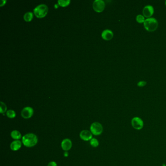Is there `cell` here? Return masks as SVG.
Wrapping results in <instances>:
<instances>
[{"mask_svg":"<svg viewBox=\"0 0 166 166\" xmlns=\"http://www.w3.org/2000/svg\"><path fill=\"white\" fill-rule=\"evenodd\" d=\"M22 142L24 146L27 147H33L38 143V137L34 133H27L22 137Z\"/></svg>","mask_w":166,"mask_h":166,"instance_id":"cell-1","label":"cell"},{"mask_svg":"<svg viewBox=\"0 0 166 166\" xmlns=\"http://www.w3.org/2000/svg\"><path fill=\"white\" fill-rule=\"evenodd\" d=\"M144 27L148 31H155L158 28V21L154 18H148L146 19L145 21L144 22Z\"/></svg>","mask_w":166,"mask_h":166,"instance_id":"cell-2","label":"cell"},{"mask_svg":"<svg viewBox=\"0 0 166 166\" xmlns=\"http://www.w3.org/2000/svg\"><path fill=\"white\" fill-rule=\"evenodd\" d=\"M48 7L47 5L44 4L39 5L34 9V13L37 17H44L47 14Z\"/></svg>","mask_w":166,"mask_h":166,"instance_id":"cell-3","label":"cell"},{"mask_svg":"<svg viewBox=\"0 0 166 166\" xmlns=\"http://www.w3.org/2000/svg\"><path fill=\"white\" fill-rule=\"evenodd\" d=\"M90 131L93 135H99L102 133L103 128L102 125L100 123L95 122L91 124Z\"/></svg>","mask_w":166,"mask_h":166,"instance_id":"cell-4","label":"cell"},{"mask_svg":"<svg viewBox=\"0 0 166 166\" xmlns=\"http://www.w3.org/2000/svg\"><path fill=\"white\" fill-rule=\"evenodd\" d=\"M131 124L133 128L136 130H140L144 127V122L141 118L135 117L131 120Z\"/></svg>","mask_w":166,"mask_h":166,"instance_id":"cell-5","label":"cell"},{"mask_svg":"<svg viewBox=\"0 0 166 166\" xmlns=\"http://www.w3.org/2000/svg\"><path fill=\"white\" fill-rule=\"evenodd\" d=\"M93 7L96 12H101L105 8V3L102 0H96L93 3Z\"/></svg>","mask_w":166,"mask_h":166,"instance_id":"cell-6","label":"cell"},{"mask_svg":"<svg viewBox=\"0 0 166 166\" xmlns=\"http://www.w3.org/2000/svg\"><path fill=\"white\" fill-rule=\"evenodd\" d=\"M34 114L33 108L30 107H26L21 112V116L24 119H28L31 118Z\"/></svg>","mask_w":166,"mask_h":166,"instance_id":"cell-7","label":"cell"},{"mask_svg":"<svg viewBox=\"0 0 166 166\" xmlns=\"http://www.w3.org/2000/svg\"><path fill=\"white\" fill-rule=\"evenodd\" d=\"M143 15L144 17L150 18L153 15L154 13V8L153 6L150 5H148L144 7L143 10Z\"/></svg>","mask_w":166,"mask_h":166,"instance_id":"cell-8","label":"cell"},{"mask_svg":"<svg viewBox=\"0 0 166 166\" xmlns=\"http://www.w3.org/2000/svg\"><path fill=\"white\" fill-rule=\"evenodd\" d=\"M72 146V141L69 138H65L61 142V148L65 152H68L71 149Z\"/></svg>","mask_w":166,"mask_h":166,"instance_id":"cell-9","label":"cell"},{"mask_svg":"<svg viewBox=\"0 0 166 166\" xmlns=\"http://www.w3.org/2000/svg\"><path fill=\"white\" fill-rule=\"evenodd\" d=\"M80 138L84 141H89L93 138V134L88 130H83L80 134Z\"/></svg>","mask_w":166,"mask_h":166,"instance_id":"cell-10","label":"cell"},{"mask_svg":"<svg viewBox=\"0 0 166 166\" xmlns=\"http://www.w3.org/2000/svg\"><path fill=\"white\" fill-rule=\"evenodd\" d=\"M102 38L106 41H109L113 38L114 34L111 30L109 29H106L102 32L101 34Z\"/></svg>","mask_w":166,"mask_h":166,"instance_id":"cell-11","label":"cell"},{"mask_svg":"<svg viewBox=\"0 0 166 166\" xmlns=\"http://www.w3.org/2000/svg\"><path fill=\"white\" fill-rule=\"evenodd\" d=\"M22 145V142H21L20 140H14L10 144V147L13 151H17L21 148Z\"/></svg>","mask_w":166,"mask_h":166,"instance_id":"cell-12","label":"cell"},{"mask_svg":"<svg viewBox=\"0 0 166 166\" xmlns=\"http://www.w3.org/2000/svg\"><path fill=\"white\" fill-rule=\"evenodd\" d=\"M11 137L14 139L15 140H18L22 138V135L20 132L17 130L13 131L11 132Z\"/></svg>","mask_w":166,"mask_h":166,"instance_id":"cell-13","label":"cell"},{"mask_svg":"<svg viewBox=\"0 0 166 166\" xmlns=\"http://www.w3.org/2000/svg\"><path fill=\"white\" fill-rule=\"evenodd\" d=\"M24 18L25 21L29 22L30 20H31L33 18V13L30 12L26 13L24 15Z\"/></svg>","mask_w":166,"mask_h":166,"instance_id":"cell-14","label":"cell"},{"mask_svg":"<svg viewBox=\"0 0 166 166\" xmlns=\"http://www.w3.org/2000/svg\"><path fill=\"white\" fill-rule=\"evenodd\" d=\"M6 116L10 118H14L16 116V113L14 110H9L6 112Z\"/></svg>","mask_w":166,"mask_h":166,"instance_id":"cell-15","label":"cell"},{"mask_svg":"<svg viewBox=\"0 0 166 166\" xmlns=\"http://www.w3.org/2000/svg\"><path fill=\"white\" fill-rule=\"evenodd\" d=\"M146 19H145L144 16L142 15L139 14L137 16H136V22L139 23V24H144V22L145 21Z\"/></svg>","mask_w":166,"mask_h":166,"instance_id":"cell-16","label":"cell"},{"mask_svg":"<svg viewBox=\"0 0 166 166\" xmlns=\"http://www.w3.org/2000/svg\"><path fill=\"white\" fill-rule=\"evenodd\" d=\"M90 144L93 147H97L99 145V141L97 139L95 138H93L90 140Z\"/></svg>","mask_w":166,"mask_h":166,"instance_id":"cell-17","label":"cell"},{"mask_svg":"<svg viewBox=\"0 0 166 166\" xmlns=\"http://www.w3.org/2000/svg\"><path fill=\"white\" fill-rule=\"evenodd\" d=\"M70 3V0H59L58 3L61 6H66Z\"/></svg>","mask_w":166,"mask_h":166,"instance_id":"cell-18","label":"cell"},{"mask_svg":"<svg viewBox=\"0 0 166 166\" xmlns=\"http://www.w3.org/2000/svg\"><path fill=\"white\" fill-rule=\"evenodd\" d=\"M7 110V107L5 103L3 102H1V110H0V112L1 114H3Z\"/></svg>","mask_w":166,"mask_h":166,"instance_id":"cell-19","label":"cell"},{"mask_svg":"<svg viewBox=\"0 0 166 166\" xmlns=\"http://www.w3.org/2000/svg\"><path fill=\"white\" fill-rule=\"evenodd\" d=\"M147 84V82H145V81H144V80H142V81H140V82H138L137 83V86L138 87H144V86H145Z\"/></svg>","mask_w":166,"mask_h":166,"instance_id":"cell-20","label":"cell"},{"mask_svg":"<svg viewBox=\"0 0 166 166\" xmlns=\"http://www.w3.org/2000/svg\"><path fill=\"white\" fill-rule=\"evenodd\" d=\"M47 166H57V164L55 161H51L47 165Z\"/></svg>","mask_w":166,"mask_h":166,"instance_id":"cell-21","label":"cell"},{"mask_svg":"<svg viewBox=\"0 0 166 166\" xmlns=\"http://www.w3.org/2000/svg\"><path fill=\"white\" fill-rule=\"evenodd\" d=\"M5 3H6L5 0H1V3H0V6H3V5H5Z\"/></svg>","mask_w":166,"mask_h":166,"instance_id":"cell-22","label":"cell"},{"mask_svg":"<svg viewBox=\"0 0 166 166\" xmlns=\"http://www.w3.org/2000/svg\"><path fill=\"white\" fill-rule=\"evenodd\" d=\"M64 155L65 157H67L68 156V152H65Z\"/></svg>","mask_w":166,"mask_h":166,"instance_id":"cell-23","label":"cell"},{"mask_svg":"<svg viewBox=\"0 0 166 166\" xmlns=\"http://www.w3.org/2000/svg\"><path fill=\"white\" fill-rule=\"evenodd\" d=\"M165 5H166V2H165Z\"/></svg>","mask_w":166,"mask_h":166,"instance_id":"cell-24","label":"cell"},{"mask_svg":"<svg viewBox=\"0 0 166 166\" xmlns=\"http://www.w3.org/2000/svg\"></svg>","mask_w":166,"mask_h":166,"instance_id":"cell-25","label":"cell"}]
</instances>
